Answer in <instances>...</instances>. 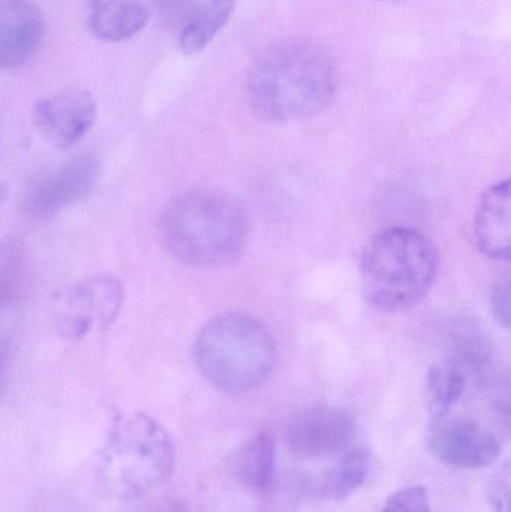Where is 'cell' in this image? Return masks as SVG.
<instances>
[{
  "instance_id": "cell-17",
  "label": "cell",
  "mask_w": 511,
  "mask_h": 512,
  "mask_svg": "<svg viewBox=\"0 0 511 512\" xmlns=\"http://www.w3.org/2000/svg\"><path fill=\"white\" fill-rule=\"evenodd\" d=\"M467 390V376L459 367H437L429 375V393L438 417H444L450 406L461 399Z\"/></svg>"
},
{
  "instance_id": "cell-16",
  "label": "cell",
  "mask_w": 511,
  "mask_h": 512,
  "mask_svg": "<svg viewBox=\"0 0 511 512\" xmlns=\"http://www.w3.org/2000/svg\"><path fill=\"white\" fill-rule=\"evenodd\" d=\"M369 469H371V454L368 450L357 448L350 451L324 475L323 484H321L324 496L333 501L350 498L368 480Z\"/></svg>"
},
{
  "instance_id": "cell-1",
  "label": "cell",
  "mask_w": 511,
  "mask_h": 512,
  "mask_svg": "<svg viewBox=\"0 0 511 512\" xmlns=\"http://www.w3.org/2000/svg\"><path fill=\"white\" fill-rule=\"evenodd\" d=\"M339 86L329 51L308 39L267 48L249 69L246 90L252 110L267 122L294 123L323 113Z\"/></svg>"
},
{
  "instance_id": "cell-3",
  "label": "cell",
  "mask_w": 511,
  "mask_h": 512,
  "mask_svg": "<svg viewBox=\"0 0 511 512\" xmlns=\"http://www.w3.org/2000/svg\"><path fill=\"white\" fill-rule=\"evenodd\" d=\"M438 265L440 255L425 234L413 228H387L366 245L360 259L363 295L381 312H404L431 291Z\"/></svg>"
},
{
  "instance_id": "cell-21",
  "label": "cell",
  "mask_w": 511,
  "mask_h": 512,
  "mask_svg": "<svg viewBox=\"0 0 511 512\" xmlns=\"http://www.w3.org/2000/svg\"><path fill=\"white\" fill-rule=\"evenodd\" d=\"M492 309H494L498 321H500L504 327H509L510 286L507 280L506 282L500 283V285L494 289V294H492Z\"/></svg>"
},
{
  "instance_id": "cell-2",
  "label": "cell",
  "mask_w": 511,
  "mask_h": 512,
  "mask_svg": "<svg viewBox=\"0 0 511 512\" xmlns=\"http://www.w3.org/2000/svg\"><path fill=\"white\" fill-rule=\"evenodd\" d=\"M248 216L234 198L197 189L174 198L161 219L168 251L192 267H219L239 256L248 239Z\"/></svg>"
},
{
  "instance_id": "cell-18",
  "label": "cell",
  "mask_w": 511,
  "mask_h": 512,
  "mask_svg": "<svg viewBox=\"0 0 511 512\" xmlns=\"http://www.w3.org/2000/svg\"><path fill=\"white\" fill-rule=\"evenodd\" d=\"M23 255L15 245L0 246V297L8 300L20 282Z\"/></svg>"
},
{
  "instance_id": "cell-6",
  "label": "cell",
  "mask_w": 511,
  "mask_h": 512,
  "mask_svg": "<svg viewBox=\"0 0 511 512\" xmlns=\"http://www.w3.org/2000/svg\"><path fill=\"white\" fill-rule=\"evenodd\" d=\"M122 282L111 274H96L69 286L57 301V328L63 337L80 340L110 327L123 307Z\"/></svg>"
},
{
  "instance_id": "cell-10",
  "label": "cell",
  "mask_w": 511,
  "mask_h": 512,
  "mask_svg": "<svg viewBox=\"0 0 511 512\" xmlns=\"http://www.w3.org/2000/svg\"><path fill=\"white\" fill-rule=\"evenodd\" d=\"M98 108L86 90L69 89L39 99L33 105V125L51 146L66 150L80 143L92 129Z\"/></svg>"
},
{
  "instance_id": "cell-20",
  "label": "cell",
  "mask_w": 511,
  "mask_h": 512,
  "mask_svg": "<svg viewBox=\"0 0 511 512\" xmlns=\"http://www.w3.org/2000/svg\"><path fill=\"white\" fill-rule=\"evenodd\" d=\"M491 501L497 512L510 511V472L509 468L500 471L491 484Z\"/></svg>"
},
{
  "instance_id": "cell-5",
  "label": "cell",
  "mask_w": 511,
  "mask_h": 512,
  "mask_svg": "<svg viewBox=\"0 0 511 512\" xmlns=\"http://www.w3.org/2000/svg\"><path fill=\"white\" fill-rule=\"evenodd\" d=\"M101 466L114 492L140 498L171 480L176 448L167 430L149 415H122L111 427Z\"/></svg>"
},
{
  "instance_id": "cell-13",
  "label": "cell",
  "mask_w": 511,
  "mask_h": 512,
  "mask_svg": "<svg viewBox=\"0 0 511 512\" xmlns=\"http://www.w3.org/2000/svg\"><path fill=\"white\" fill-rule=\"evenodd\" d=\"M149 11L137 0H87V24L96 38L122 42L146 27Z\"/></svg>"
},
{
  "instance_id": "cell-7",
  "label": "cell",
  "mask_w": 511,
  "mask_h": 512,
  "mask_svg": "<svg viewBox=\"0 0 511 512\" xmlns=\"http://www.w3.org/2000/svg\"><path fill=\"white\" fill-rule=\"evenodd\" d=\"M101 162L83 153L51 168L30 183L23 197V210L35 221H45L86 200L101 179Z\"/></svg>"
},
{
  "instance_id": "cell-24",
  "label": "cell",
  "mask_w": 511,
  "mask_h": 512,
  "mask_svg": "<svg viewBox=\"0 0 511 512\" xmlns=\"http://www.w3.org/2000/svg\"><path fill=\"white\" fill-rule=\"evenodd\" d=\"M387 2H401V0H387Z\"/></svg>"
},
{
  "instance_id": "cell-14",
  "label": "cell",
  "mask_w": 511,
  "mask_h": 512,
  "mask_svg": "<svg viewBox=\"0 0 511 512\" xmlns=\"http://www.w3.org/2000/svg\"><path fill=\"white\" fill-rule=\"evenodd\" d=\"M237 0H201L180 24L179 50L186 56L201 53L230 21Z\"/></svg>"
},
{
  "instance_id": "cell-23",
  "label": "cell",
  "mask_w": 511,
  "mask_h": 512,
  "mask_svg": "<svg viewBox=\"0 0 511 512\" xmlns=\"http://www.w3.org/2000/svg\"><path fill=\"white\" fill-rule=\"evenodd\" d=\"M6 349L0 345V388H2L3 370H5Z\"/></svg>"
},
{
  "instance_id": "cell-11",
  "label": "cell",
  "mask_w": 511,
  "mask_h": 512,
  "mask_svg": "<svg viewBox=\"0 0 511 512\" xmlns=\"http://www.w3.org/2000/svg\"><path fill=\"white\" fill-rule=\"evenodd\" d=\"M44 15L29 0H0V69L26 65L44 38Z\"/></svg>"
},
{
  "instance_id": "cell-22",
  "label": "cell",
  "mask_w": 511,
  "mask_h": 512,
  "mask_svg": "<svg viewBox=\"0 0 511 512\" xmlns=\"http://www.w3.org/2000/svg\"><path fill=\"white\" fill-rule=\"evenodd\" d=\"M159 3H161L162 11L165 14L173 18H182V21L185 20L186 15L194 8L191 0H159Z\"/></svg>"
},
{
  "instance_id": "cell-15",
  "label": "cell",
  "mask_w": 511,
  "mask_h": 512,
  "mask_svg": "<svg viewBox=\"0 0 511 512\" xmlns=\"http://www.w3.org/2000/svg\"><path fill=\"white\" fill-rule=\"evenodd\" d=\"M275 465V442L269 433L261 432L237 451L231 468L242 486L260 495L272 489Z\"/></svg>"
},
{
  "instance_id": "cell-9",
  "label": "cell",
  "mask_w": 511,
  "mask_h": 512,
  "mask_svg": "<svg viewBox=\"0 0 511 512\" xmlns=\"http://www.w3.org/2000/svg\"><path fill=\"white\" fill-rule=\"evenodd\" d=\"M356 433L353 415L336 406H315L297 414L285 430L288 450L303 459H321L347 448Z\"/></svg>"
},
{
  "instance_id": "cell-8",
  "label": "cell",
  "mask_w": 511,
  "mask_h": 512,
  "mask_svg": "<svg viewBox=\"0 0 511 512\" xmlns=\"http://www.w3.org/2000/svg\"><path fill=\"white\" fill-rule=\"evenodd\" d=\"M429 448L446 463L461 469H482L501 456V444L494 433L468 418L437 417L429 430Z\"/></svg>"
},
{
  "instance_id": "cell-19",
  "label": "cell",
  "mask_w": 511,
  "mask_h": 512,
  "mask_svg": "<svg viewBox=\"0 0 511 512\" xmlns=\"http://www.w3.org/2000/svg\"><path fill=\"white\" fill-rule=\"evenodd\" d=\"M383 512H432L428 490L420 486L399 490L390 496Z\"/></svg>"
},
{
  "instance_id": "cell-12",
  "label": "cell",
  "mask_w": 511,
  "mask_h": 512,
  "mask_svg": "<svg viewBox=\"0 0 511 512\" xmlns=\"http://www.w3.org/2000/svg\"><path fill=\"white\" fill-rule=\"evenodd\" d=\"M477 248L489 258L509 261L511 249L510 180L495 183L480 198L473 222Z\"/></svg>"
},
{
  "instance_id": "cell-4",
  "label": "cell",
  "mask_w": 511,
  "mask_h": 512,
  "mask_svg": "<svg viewBox=\"0 0 511 512\" xmlns=\"http://www.w3.org/2000/svg\"><path fill=\"white\" fill-rule=\"evenodd\" d=\"M278 349L269 328L246 313L210 319L194 342L201 375L219 390L249 393L260 387L276 364Z\"/></svg>"
}]
</instances>
